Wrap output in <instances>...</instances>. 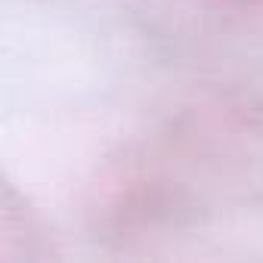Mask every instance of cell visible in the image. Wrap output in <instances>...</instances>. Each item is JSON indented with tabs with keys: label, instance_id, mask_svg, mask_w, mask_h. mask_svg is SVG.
<instances>
[{
	"label": "cell",
	"instance_id": "cell-1",
	"mask_svg": "<svg viewBox=\"0 0 263 263\" xmlns=\"http://www.w3.org/2000/svg\"><path fill=\"white\" fill-rule=\"evenodd\" d=\"M44 241L41 223L34 214H25V201H19L10 189L4 192V204H0V257H37L44 254L37 245Z\"/></svg>",
	"mask_w": 263,
	"mask_h": 263
}]
</instances>
